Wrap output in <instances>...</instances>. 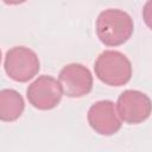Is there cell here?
<instances>
[{
	"label": "cell",
	"instance_id": "cell-10",
	"mask_svg": "<svg viewBox=\"0 0 152 152\" xmlns=\"http://www.w3.org/2000/svg\"><path fill=\"white\" fill-rule=\"evenodd\" d=\"M5 4L7 5H19V4H23L25 2L26 0H2Z\"/></svg>",
	"mask_w": 152,
	"mask_h": 152
},
{
	"label": "cell",
	"instance_id": "cell-9",
	"mask_svg": "<svg viewBox=\"0 0 152 152\" xmlns=\"http://www.w3.org/2000/svg\"><path fill=\"white\" fill-rule=\"evenodd\" d=\"M142 19L148 28L152 30V0H147L142 8Z\"/></svg>",
	"mask_w": 152,
	"mask_h": 152
},
{
	"label": "cell",
	"instance_id": "cell-4",
	"mask_svg": "<svg viewBox=\"0 0 152 152\" xmlns=\"http://www.w3.org/2000/svg\"><path fill=\"white\" fill-rule=\"evenodd\" d=\"M116 108L120 119L129 125H138L148 119L152 113V101L142 91L127 89L118 99Z\"/></svg>",
	"mask_w": 152,
	"mask_h": 152
},
{
	"label": "cell",
	"instance_id": "cell-8",
	"mask_svg": "<svg viewBox=\"0 0 152 152\" xmlns=\"http://www.w3.org/2000/svg\"><path fill=\"white\" fill-rule=\"evenodd\" d=\"M25 109L23 96L14 89H2L0 91V119L6 122L19 119Z\"/></svg>",
	"mask_w": 152,
	"mask_h": 152
},
{
	"label": "cell",
	"instance_id": "cell-7",
	"mask_svg": "<svg viewBox=\"0 0 152 152\" xmlns=\"http://www.w3.org/2000/svg\"><path fill=\"white\" fill-rule=\"evenodd\" d=\"M87 118L90 127L101 135H113L122 125L114 102L109 100H101L91 104Z\"/></svg>",
	"mask_w": 152,
	"mask_h": 152
},
{
	"label": "cell",
	"instance_id": "cell-3",
	"mask_svg": "<svg viewBox=\"0 0 152 152\" xmlns=\"http://www.w3.org/2000/svg\"><path fill=\"white\" fill-rule=\"evenodd\" d=\"M4 68L10 78L24 83L38 74L40 62L33 50L26 46H14L6 52Z\"/></svg>",
	"mask_w": 152,
	"mask_h": 152
},
{
	"label": "cell",
	"instance_id": "cell-5",
	"mask_svg": "<svg viewBox=\"0 0 152 152\" xmlns=\"http://www.w3.org/2000/svg\"><path fill=\"white\" fill-rule=\"evenodd\" d=\"M63 88L55 77L42 75L34 80L26 90L28 102L37 109L50 110L58 106L63 96Z\"/></svg>",
	"mask_w": 152,
	"mask_h": 152
},
{
	"label": "cell",
	"instance_id": "cell-6",
	"mask_svg": "<svg viewBox=\"0 0 152 152\" xmlns=\"http://www.w3.org/2000/svg\"><path fill=\"white\" fill-rule=\"evenodd\" d=\"M58 80L63 93L69 97H83L93 89V75L87 66L80 63L65 65L59 71Z\"/></svg>",
	"mask_w": 152,
	"mask_h": 152
},
{
	"label": "cell",
	"instance_id": "cell-2",
	"mask_svg": "<svg viewBox=\"0 0 152 152\" xmlns=\"http://www.w3.org/2000/svg\"><path fill=\"white\" fill-rule=\"evenodd\" d=\"M97 78L110 87H120L129 82L132 77V64L121 52L107 50L99 55L94 65Z\"/></svg>",
	"mask_w": 152,
	"mask_h": 152
},
{
	"label": "cell",
	"instance_id": "cell-1",
	"mask_svg": "<svg viewBox=\"0 0 152 152\" xmlns=\"http://www.w3.org/2000/svg\"><path fill=\"white\" fill-rule=\"evenodd\" d=\"M131 15L118 8L102 11L96 19V34L107 46H119L126 43L133 33Z\"/></svg>",
	"mask_w": 152,
	"mask_h": 152
}]
</instances>
